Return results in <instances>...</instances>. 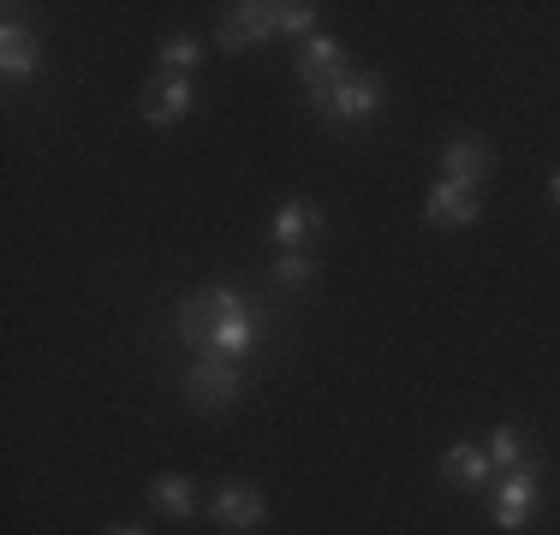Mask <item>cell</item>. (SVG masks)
Here are the masks:
<instances>
[{
  "mask_svg": "<svg viewBox=\"0 0 560 535\" xmlns=\"http://www.w3.org/2000/svg\"><path fill=\"white\" fill-rule=\"evenodd\" d=\"M173 328H179V340H185V345H197L203 357H226V364H238V357H245L250 345H257L262 321H257V310H250V304L238 298V292L203 286V292H191V298L179 304Z\"/></svg>",
  "mask_w": 560,
  "mask_h": 535,
  "instance_id": "cell-1",
  "label": "cell"
},
{
  "mask_svg": "<svg viewBox=\"0 0 560 535\" xmlns=\"http://www.w3.org/2000/svg\"><path fill=\"white\" fill-rule=\"evenodd\" d=\"M299 78H304L311 107H316V102L335 96V84H346V78H352V60H346V48L335 43V36H311V43H304V54H299Z\"/></svg>",
  "mask_w": 560,
  "mask_h": 535,
  "instance_id": "cell-2",
  "label": "cell"
},
{
  "mask_svg": "<svg viewBox=\"0 0 560 535\" xmlns=\"http://www.w3.org/2000/svg\"><path fill=\"white\" fill-rule=\"evenodd\" d=\"M382 107V78L376 72H352L346 84H335V96L316 102V119H323L328 131L352 126V119H370Z\"/></svg>",
  "mask_w": 560,
  "mask_h": 535,
  "instance_id": "cell-3",
  "label": "cell"
},
{
  "mask_svg": "<svg viewBox=\"0 0 560 535\" xmlns=\"http://www.w3.org/2000/svg\"><path fill=\"white\" fill-rule=\"evenodd\" d=\"M185 393H191L197 411H226L238 399V364H226V357H197V364L185 369Z\"/></svg>",
  "mask_w": 560,
  "mask_h": 535,
  "instance_id": "cell-4",
  "label": "cell"
},
{
  "mask_svg": "<svg viewBox=\"0 0 560 535\" xmlns=\"http://www.w3.org/2000/svg\"><path fill=\"white\" fill-rule=\"evenodd\" d=\"M537 464H518V471L495 476V524L501 530H525L537 518Z\"/></svg>",
  "mask_w": 560,
  "mask_h": 535,
  "instance_id": "cell-5",
  "label": "cell"
},
{
  "mask_svg": "<svg viewBox=\"0 0 560 535\" xmlns=\"http://www.w3.org/2000/svg\"><path fill=\"white\" fill-rule=\"evenodd\" d=\"M269 36H280L269 0H245V7H226L221 12V48L226 54H245V48L269 43Z\"/></svg>",
  "mask_w": 560,
  "mask_h": 535,
  "instance_id": "cell-6",
  "label": "cell"
},
{
  "mask_svg": "<svg viewBox=\"0 0 560 535\" xmlns=\"http://www.w3.org/2000/svg\"><path fill=\"white\" fill-rule=\"evenodd\" d=\"M36 66H43V43L12 7L7 24H0V72H7V84H24V78H36Z\"/></svg>",
  "mask_w": 560,
  "mask_h": 535,
  "instance_id": "cell-7",
  "label": "cell"
},
{
  "mask_svg": "<svg viewBox=\"0 0 560 535\" xmlns=\"http://www.w3.org/2000/svg\"><path fill=\"white\" fill-rule=\"evenodd\" d=\"M138 114L150 119V126H179V119L191 114V78H179V72L150 78L143 96H138Z\"/></svg>",
  "mask_w": 560,
  "mask_h": 535,
  "instance_id": "cell-8",
  "label": "cell"
},
{
  "mask_svg": "<svg viewBox=\"0 0 560 535\" xmlns=\"http://www.w3.org/2000/svg\"><path fill=\"white\" fill-rule=\"evenodd\" d=\"M477 185H453V179H442L430 191V203H423V221L430 226H471L477 221Z\"/></svg>",
  "mask_w": 560,
  "mask_h": 535,
  "instance_id": "cell-9",
  "label": "cell"
},
{
  "mask_svg": "<svg viewBox=\"0 0 560 535\" xmlns=\"http://www.w3.org/2000/svg\"><path fill=\"white\" fill-rule=\"evenodd\" d=\"M489 173H495V155H489V143L453 138L447 150H442V179H453V185H483Z\"/></svg>",
  "mask_w": 560,
  "mask_h": 535,
  "instance_id": "cell-10",
  "label": "cell"
},
{
  "mask_svg": "<svg viewBox=\"0 0 560 535\" xmlns=\"http://www.w3.org/2000/svg\"><path fill=\"white\" fill-rule=\"evenodd\" d=\"M269 233H275V250H304L316 233H323V209L304 203V197H292V203H280Z\"/></svg>",
  "mask_w": 560,
  "mask_h": 535,
  "instance_id": "cell-11",
  "label": "cell"
},
{
  "mask_svg": "<svg viewBox=\"0 0 560 535\" xmlns=\"http://www.w3.org/2000/svg\"><path fill=\"white\" fill-rule=\"evenodd\" d=\"M442 482L447 488H465V494L495 488V464H489V452H477V447H447L442 452Z\"/></svg>",
  "mask_w": 560,
  "mask_h": 535,
  "instance_id": "cell-12",
  "label": "cell"
},
{
  "mask_svg": "<svg viewBox=\"0 0 560 535\" xmlns=\"http://www.w3.org/2000/svg\"><path fill=\"white\" fill-rule=\"evenodd\" d=\"M262 512H269V506H262V494L245 488V482H221V488H215V518H221L226 530H257Z\"/></svg>",
  "mask_w": 560,
  "mask_h": 535,
  "instance_id": "cell-13",
  "label": "cell"
},
{
  "mask_svg": "<svg viewBox=\"0 0 560 535\" xmlns=\"http://www.w3.org/2000/svg\"><path fill=\"white\" fill-rule=\"evenodd\" d=\"M150 500H155V512H167V518H191L197 494H191V482H185V476H155Z\"/></svg>",
  "mask_w": 560,
  "mask_h": 535,
  "instance_id": "cell-14",
  "label": "cell"
},
{
  "mask_svg": "<svg viewBox=\"0 0 560 535\" xmlns=\"http://www.w3.org/2000/svg\"><path fill=\"white\" fill-rule=\"evenodd\" d=\"M489 464H495V476L518 471V464H530L525 435H518V428H495V440H489Z\"/></svg>",
  "mask_w": 560,
  "mask_h": 535,
  "instance_id": "cell-15",
  "label": "cell"
},
{
  "mask_svg": "<svg viewBox=\"0 0 560 535\" xmlns=\"http://www.w3.org/2000/svg\"><path fill=\"white\" fill-rule=\"evenodd\" d=\"M197 60H203V43H197V36H167V43H162V72L191 78Z\"/></svg>",
  "mask_w": 560,
  "mask_h": 535,
  "instance_id": "cell-16",
  "label": "cell"
},
{
  "mask_svg": "<svg viewBox=\"0 0 560 535\" xmlns=\"http://www.w3.org/2000/svg\"><path fill=\"white\" fill-rule=\"evenodd\" d=\"M311 274H316V262L304 257V250H280L275 257V286L299 292V286H311Z\"/></svg>",
  "mask_w": 560,
  "mask_h": 535,
  "instance_id": "cell-17",
  "label": "cell"
},
{
  "mask_svg": "<svg viewBox=\"0 0 560 535\" xmlns=\"http://www.w3.org/2000/svg\"><path fill=\"white\" fill-rule=\"evenodd\" d=\"M275 24L280 36H316V7L311 0H287V7H275Z\"/></svg>",
  "mask_w": 560,
  "mask_h": 535,
  "instance_id": "cell-18",
  "label": "cell"
},
{
  "mask_svg": "<svg viewBox=\"0 0 560 535\" xmlns=\"http://www.w3.org/2000/svg\"><path fill=\"white\" fill-rule=\"evenodd\" d=\"M549 197H555V203H560V173H555V179H549Z\"/></svg>",
  "mask_w": 560,
  "mask_h": 535,
  "instance_id": "cell-19",
  "label": "cell"
},
{
  "mask_svg": "<svg viewBox=\"0 0 560 535\" xmlns=\"http://www.w3.org/2000/svg\"><path fill=\"white\" fill-rule=\"evenodd\" d=\"M108 535H143V530H108Z\"/></svg>",
  "mask_w": 560,
  "mask_h": 535,
  "instance_id": "cell-20",
  "label": "cell"
}]
</instances>
